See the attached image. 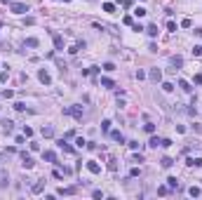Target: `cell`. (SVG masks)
Instances as JSON below:
<instances>
[{
	"instance_id": "60d3db41",
	"label": "cell",
	"mask_w": 202,
	"mask_h": 200,
	"mask_svg": "<svg viewBox=\"0 0 202 200\" xmlns=\"http://www.w3.org/2000/svg\"><path fill=\"white\" fill-rule=\"evenodd\" d=\"M2 97H5V99H12V97H14V92H12V90H5V92H2Z\"/></svg>"
},
{
	"instance_id": "5b68a950",
	"label": "cell",
	"mask_w": 202,
	"mask_h": 200,
	"mask_svg": "<svg viewBox=\"0 0 202 200\" xmlns=\"http://www.w3.org/2000/svg\"><path fill=\"white\" fill-rule=\"evenodd\" d=\"M38 80L43 82V85H52V75L45 71V68H40V71H38Z\"/></svg>"
},
{
	"instance_id": "44dd1931",
	"label": "cell",
	"mask_w": 202,
	"mask_h": 200,
	"mask_svg": "<svg viewBox=\"0 0 202 200\" xmlns=\"http://www.w3.org/2000/svg\"><path fill=\"white\" fill-rule=\"evenodd\" d=\"M24 47H38V38H26L24 40Z\"/></svg>"
},
{
	"instance_id": "9c48e42d",
	"label": "cell",
	"mask_w": 202,
	"mask_h": 200,
	"mask_svg": "<svg viewBox=\"0 0 202 200\" xmlns=\"http://www.w3.org/2000/svg\"><path fill=\"white\" fill-rule=\"evenodd\" d=\"M169 64L174 66V71H176V68H181V66H183V57H179V54L169 57Z\"/></svg>"
},
{
	"instance_id": "836d02e7",
	"label": "cell",
	"mask_w": 202,
	"mask_h": 200,
	"mask_svg": "<svg viewBox=\"0 0 202 200\" xmlns=\"http://www.w3.org/2000/svg\"><path fill=\"white\" fill-rule=\"evenodd\" d=\"M101 129H104V132H111V120H104V122H101Z\"/></svg>"
},
{
	"instance_id": "d590c367",
	"label": "cell",
	"mask_w": 202,
	"mask_h": 200,
	"mask_svg": "<svg viewBox=\"0 0 202 200\" xmlns=\"http://www.w3.org/2000/svg\"><path fill=\"white\" fill-rule=\"evenodd\" d=\"M9 78V71H0V82H7Z\"/></svg>"
},
{
	"instance_id": "bcb514c9",
	"label": "cell",
	"mask_w": 202,
	"mask_h": 200,
	"mask_svg": "<svg viewBox=\"0 0 202 200\" xmlns=\"http://www.w3.org/2000/svg\"><path fill=\"white\" fill-rule=\"evenodd\" d=\"M127 146H129V148H134V151H136V148H139V141H127Z\"/></svg>"
},
{
	"instance_id": "83f0119b",
	"label": "cell",
	"mask_w": 202,
	"mask_h": 200,
	"mask_svg": "<svg viewBox=\"0 0 202 200\" xmlns=\"http://www.w3.org/2000/svg\"><path fill=\"white\" fill-rule=\"evenodd\" d=\"M101 87H115L111 78H101Z\"/></svg>"
},
{
	"instance_id": "8992f818",
	"label": "cell",
	"mask_w": 202,
	"mask_h": 200,
	"mask_svg": "<svg viewBox=\"0 0 202 200\" xmlns=\"http://www.w3.org/2000/svg\"><path fill=\"white\" fill-rule=\"evenodd\" d=\"M52 40H54V50L56 52H63V38L59 33H52Z\"/></svg>"
},
{
	"instance_id": "7a4b0ae2",
	"label": "cell",
	"mask_w": 202,
	"mask_h": 200,
	"mask_svg": "<svg viewBox=\"0 0 202 200\" xmlns=\"http://www.w3.org/2000/svg\"><path fill=\"white\" fill-rule=\"evenodd\" d=\"M9 9H12L14 14H26L28 5H24V2H9Z\"/></svg>"
},
{
	"instance_id": "74e56055",
	"label": "cell",
	"mask_w": 202,
	"mask_h": 200,
	"mask_svg": "<svg viewBox=\"0 0 202 200\" xmlns=\"http://www.w3.org/2000/svg\"><path fill=\"white\" fill-rule=\"evenodd\" d=\"M162 90H165V92H172V90H174V85H172V82H162Z\"/></svg>"
},
{
	"instance_id": "277c9868",
	"label": "cell",
	"mask_w": 202,
	"mask_h": 200,
	"mask_svg": "<svg viewBox=\"0 0 202 200\" xmlns=\"http://www.w3.org/2000/svg\"><path fill=\"white\" fill-rule=\"evenodd\" d=\"M56 146L61 148L63 153H75V148H73V146L68 144V139H59V141H56Z\"/></svg>"
},
{
	"instance_id": "c3c4849f",
	"label": "cell",
	"mask_w": 202,
	"mask_h": 200,
	"mask_svg": "<svg viewBox=\"0 0 202 200\" xmlns=\"http://www.w3.org/2000/svg\"><path fill=\"white\" fill-rule=\"evenodd\" d=\"M0 26H2V24H0Z\"/></svg>"
},
{
	"instance_id": "9a60e30c",
	"label": "cell",
	"mask_w": 202,
	"mask_h": 200,
	"mask_svg": "<svg viewBox=\"0 0 202 200\" xmlns=\"http://www.w3.org/2000/svg\"><path fill=\"white\" fill-rule=\"evenodd\" d=\"M12 129H14V122L12 120H2V132L5 134H12Z\"/></svg>"
},
{
	"instance_id": "484cf974",
	"label": "cell",
	"mask_w": 202,
	"mask_h": 200,
	"mask_svg": "<svg viewBox=\"0 0 202 200\" xmlns=\"http://www.w3.org/2000/svg\"><path fill=\"white\" fill-rule=\"evenodd\" d=\"M104 12L113 14V12H115V5H113V2H104Z\"/></svg>"
},
{
	"instance_id": "f1b7e54d",
	"label": "cell",
	"mask_w": 202,
	"mask_h": 200,
	"mask_svg": "<svg viewBox=\"0 0 202 200\" xmlns=\"http://www.w3.org/2000/svg\"><path fill=\"white\" fill-rule=\"evenodd\" d=\"M108 170H111V172H115V170H118V160H115V158H111V160H108Z\"/></svg>"
},
{
	"instance_id": "603a6c76",
	"label": "cell",
	"mask_w": 202,
	"mask_h": 200,
	"mask_svg": "<svg viewBox=\"0 0 202 200\" xmlns=\"http://www.w3.org/2000/svg\"><path fill=\"white\" fill-rule=\"evenodd\" d=\"M160 165H162L165 170H169V167L174 165V160H172V158H162V160H160Z\"/></svg>"
},
{
	"instance_id": "2e32d148",
	"label": "cell",
	"mask_w": 202,
	"mask_h": 200,
	"mask_svg": "<svg viewBox=\"0 0 202 200\" xmlns=\"http://www.w3.org/2000/svg\"><path fill=\"white\" fill-rule=\"evenodd\" d=\"M146 33H148L150 38H155L158 36V24H148V26H146Z\"/></svg>"
},
{
	"instance_id": "4fadbf2b",
	"label": "cell",
	"mask_w": 202,
	"mask_h": 200,
	"mask_svg": "<svg viewBox=\"0 0 202 200\" xmlns=\"http://www.w3.org/2000/svg\"><path fill=\"white\" fill-rule=\"evenodd\" d=\"M188 167H202V158H186Z\"/></svg>"
},
{
	"instance_id": "e575fe53",
	"label": "cell",
	"mask_w": 202,
	"mask_h": 200,
	"mask_svg": "<svg viewBox=\"0 0 202 200\" xmlns=\"http://www.w3.org/2000/svg\"><path fill=\"white\" fill-rule=\"evenodd\" d=\"M132 163H143V155H141V153H134L132 155Z\"/></svg>"
},
{
	"instance_id": "f6af8a7d",
	"label": "cell",
	"mask_w": 202,
	"mask_h": 200,
	"mask_svg": "<svg viewBox=\"0 0 202 200\" xmlns=\"http://www.w3.org/2000/svg\"><path fill=\"white\" fill-rule=\"evenodd\" d=\"M24 136H33V129L26 127V125H24Z\"/></svg>"
},
{
	"instance_id": "30bf717a",
	"label": "cell",
	"mask_w": 202,
	"mask_h": 200,
	"mask_svg": "<svg viewBox=\"0 0 202 200\" xmlns=\"http://www.w3.org/2000/svg\"><path fill=\"white\" fill-rule=\"evenodd\" d=\"M167 186L172 188V191H181V184H179L176 177H169V179H167Z\"/></svg>"
},
{
	"instance_id": "6da1fadb",
	"label": "cell",
	"mask_w": 202,
	"mask_h": 200,
	"mask_svg": "<svg viewBox=\"0 0 202 200\" xmlns=\"http://www.w3.org/2000/svg\"><path fill=\"white\" fill-rule=\"evenodd\" d=\"M63 113H66V116H73V118H82V106H66V109H63Z\"/></svg>"
},
{
	"instance_id": "7bdbcfd3",
	"label": "cell",
	"mask_w": 202,
	"mask_h": 200,
	"mask_svg": "<svg viewBox=\"0 0 202 200\" xmlns=\"http://www.w3.org/2000/svg\"><path fill=\"white\" fill-rule=\"evenodd\" d=\"M143 78H146V71H141V68H139V71H136V80H143Z\"/></svg>"
},
{
	"instance_id": "52a82bcc",
	"label": "cell",
	"mask_w": 202,
	"mask_h": 200,
	"mask_svg": "<svg viewBox=\"0 0 202 200\" xmlns=\"http://www.w3.org/2000/svg\"><path fill=\"white\" fill-rule=\"evenodd\" d=\"M21 165H24L26 170H31V167H33V165H35V160H33V158H31V155L26 153V151L21 153Z\"/></svg>"
},
{
	"instance_id": "b9f144b4",
	"label": "cell",
	"mask_w": 202,
	"mask_h": 200,
	"mask_svg": "<svg viewBox=\"0 0 202 200\" xmlns=\"http://www.w3.org/2000/svg\"><path fill=\"white\" fill-rule=\"evenodd\" d=\"M24 24H26V26H33L35 19H33V17H26V19H24Z\"/></svg>"
},
{
	"instance_id": "ba28073f",
	"label": "cell",
	"mask_w": 202,
	"mask_h": 200,
	"mask_svg": "<svg viewBox=\"0 0 202 200\" xmlns=\"http://www.w3.org/2000/svg\"><path fill=\"white\" fill-rule=\"evenodd\" d=\"M7 184H9V172L0 170V188H7Z\"/></svg>"
},
{
	"instance_id": "5bb4252c",
	"label": "cell",
	"mask_w": 202,
	"mask_h": 200,
	"mask_svg": "<svg viewBox=\"0 0 202 200\" xmlns=\"http://www.w3.org/2000/svg\"><path fill=\"white\" fill-rule=\"evenodd\" d=\"M87 170H89L92 174H99V172H101V165L94 163V160H89V163H87Z\"/></svg>"
},
{
	"instance_id": "1f68e13d",
	"label": "cell",
	"mask_w": 202,
	"mask_h": 200,
	"mask_svg": "<svg viewBox=\"0 0 202 200\" xmlns=\"http://www.w3.org/2000/svg\"><path fill=\"white\" fill-rule=\"evenodd\" d=\"M143 129H146L148 134H153V132H155V125H153V122H146V125H143Z\"/></svg>"
},
{
	"instance_id": "ee69618b",
	"label": "cell",
	"mask_w": 202,
	"mask_h": 200,
	"mask_svg": "<svg viewBox=\"0 0 202 200\" xmlns=\"http://www.w3.org/2000/svg\"><path fill=\"white\" fill-rule=\"evenodd\" d=\"M193 54H195V57H200V54H202V47H200V45H195V47H193Z\"/></svg>"
},
{
	"instance_id": "7dc6e473",
	"label": "cell",
	"mask_w": 202,
	"mask_h": 200,
	"mask_svg": "<svg viewBox=\"0 0 202 200\" xmlns=\"http://www.w3.org/2000/svg\"><path fill=\"white\" fill-rule=\"evenodd\" d=\"M63 2H70V0H63Z\"/></svg>"
},
{
	"instance_id": "cb8c5ba5",
	"label": "cell",
	"mask_w": 202,
	"mask_h": 200,
	"mask_svg": "<svg viewBox=\"0 0 202 200\" xmlns=\"http://www.w3.org/2000/svg\"><path fill=\"white\" fill-rule=\"evenodd\" d=\"M179 87H181V90H183V92H188V94L193 92V87H190V85H188V82H186V80H179Z\"/></svg>"
},
{
	"instance_id": "ffe728a7",
	"label": "cell",
	"mask_w": 202,
	"mask_h": 200,
	"mask_svg": "<svg viewBox=\"0 0 202 200\" xmlns=\"http://www.w3.org/2000/svg\"><path fill=\"white\" fill-rule=\"evenodd\" d=\"M200 188H197V186H190V188H188V195H190V198H200Z\"/></svg>"
},
{
	"instance_id": "4dcf8cb0",
	"label": "cell",
	"mask_w": 202,
	"mask_h": 200,
	"mask_svg": "<svg viewBox=\"0 0 202 200\" xmlns=\"http://www.w3.org/2000/svg\"><path fill=\"white\" fill-rule=\"evenodd\" d=\"M104 71L113 73V71H115V64H113V61H106V64H104Z\"/></svg>"
},
{
	"instance_id": "d4e9b609",
	"label": "cell",
	"mask_w": 202,
	"mask_h": 200,
	"mask_svg": "<svg viewBox=\"0 0 202 200\" xmlns=\"http://www.w3.org/2000/svg\"><path fill=\"white\" fill-rule=\"evenodd\" d=\"M134 14H136V17H146V14H148V9H146V7H136V9H134Z\"/></svg>"
},
{
	"instance_id": "f35d334b",
	"label": "cell",
	"mask_w": 202,
	"mask_h": 200,
	"mask_svg": "<svg viewBox=\"0 0 202 200\" xmlns=\"http://www.w3.org/2000/svg\"><path fill=\"white\" fill-rule=\"evenodd\" d=\"M193 26V21H190V19H183V21H181V28H190Z\"/></svg>"
},
{
	"instance_id": "ac0fdd59",
	"label": "cell",
	"mask_w": 202,
	"mask_h": 200,
	"mask_svg": "<svg viewBox=\"0 0 202 200\" xmlns=\"http://www.w3.org/2000/svg\"><path fill=\"white\" fill-rule=\"evenodd\" d=\"M43 136H47V139L54 136V127H52V125H43Z\"/></svg>"
},
{
	"instance_id": "d6986e66",
	"label": "cell",
	"mask_w": 202,
	"mask_h": 200,
	"mask_svg": "<svg viewBox=\"0 0 202 200\" xmlns=\"http://www.w3.org/2000/svg\"><path fill=\"white\" fill-rule=\"evenodd\" d=\"M111 139H113V141H120V144H125L122 132H118V129H115V132H111Z\"/></svg>"
},
{
	"instance_id": "4316f807",
	"label": "cell",
	"mask_w": 202,
	"mask_h": 200,
	"mask_svg": "<svg viewBox=\"0 0 202 200\" xmlns=\"http://www.w3.org/2000/svg\"><path fill=\"white\" fill-rule=\"evenodd\" d=\"M122 24H125V26H134V19L129 17V14H125V17H122Z\"/></svg>"
},
{
	"instance_id": "d6a6232c",
	"label": "cell",
	"mask_w": 202,
	"mask_h": 200,
	"mask_svg": "<svg viewBox=\"0 0 202 200\" xmlns=\"http://www.w3.org/2000/svg\"><path fill=\"white\" fill-rule=\"evenodd\" d=\"M14 111H26V104H24V101H17V104H14Z\"/></svg>"
},
{
	"instance_id": "ab89813d",
	"label": "cell",
	"mask_w": 202,
	"mask_h": 200,
	"mask_svg": "<svg viewBox=\"0 0 202 200\" xmlns=\"http://www.w3.org/2000/svg\"><path fill=\"white\" fill-rule=\"evenodd\" d=\"M52 177H54V179H63V172H61V170H54Z\"/></svg>"
},
{
	"instance_id": "7402d4cb",
	"label": "cell",
	"mask_w": 202,
	"mask_h": 200,
	"mask_svg": "<svg viewBox=\"0 0 202 200\" xmlns=\"http://www.w3.org/2000/svg\"><path fill=\"white\" fill-rule=\"evenodd\" d=\"M160 144H162V139H160V136H150V141H148V146H153V148H158Z\"/></svg>"
},
{
	"instance_id": "3957f363",
	"label": "cell",
	"mask_w": 202,
	"mask_h": 200,
	"mask_svg": "<svg viewBox=\"0 0 202 200\" xmlns=\"http://www.w3.org/2000/svg\"><path fill=\"white\" fill-rule=\"evenodd\" d=\"M148 78H150V82H155V85H158V82H162V71H160V68H150V71H148Z\"/></svg>"
},
{
	"instance_id": "7c38bea8",
	"label": "cell",
	"mask_w": 202,
	"mask_h": 200,
	"mask_svg": "<svg viewBox=\"0 0 202 200\" xmlns=\"http://www.w3.org/2000/svg\"><path fill=\"white\" fill-rule=\"evenodd\" d=\"M43 160H47V163H56V153H54V151H43Z\"/></svg>"
},
{
	"instance_id": "e0dca14e",
	"label": "cell",
	"mask_w": 202,
	"mask_h": 200,
	"mask_svg": "<svg viewBox=\"0 0 202 200\" xmlns=\"http://www.w3.org/2000/svg\"><path fill=\"white\" fill-rule=\"evenodd\" d=\"M75 191H78L75 186H66V188H59V195H73Z\"/></svg>"
},
{
	"instance_id": "f546056e",
	"label": "cell",
	"mask_w": 202,
	"mask_h": 200,
	"mask_svg": "<svg viewBox=\"0 0 202 200\" xmlns=\"http://www.w3.org/2000/svg\"><path fill=\"white\" fill-rule=\"evenodd\" d=\"M169 191H172L169 186H158V195H167Z\"/></svg>"
},
{
	"instance_id": "8fae6325",
	"label": "cell",
	"mask_w": 202,
	"mask_h": 200,
	"mask_svg": "<svg viewBox=\"0 0 202 200\" xmlns=\"http://www.w3.org/2000/svg\"><path fill=\"white\" fill-rule=\"evenodd\" d=\"M45 184H47V181H45V179H40V181H35V184H33V188H31V191H33L35 195H38V193H43V191H45Z\"/></svg>"
},
{
	"instance_id": "8d00e7d4",
	"label": "cell",
	"mask_w": 202,
	"mask_h": 200,
	"mask_svg": "<svg viewBox=\"0 0 202 200\" xmlns=\"http://www.w3.org/2000/svg\"><path fill=\"white\" fill-rule=\"evenodd\" d=\"M7 153H14V148H7V151H5V153H0V165H2V160H5V158H7Z\"/></svg>"
}]
</instances>
